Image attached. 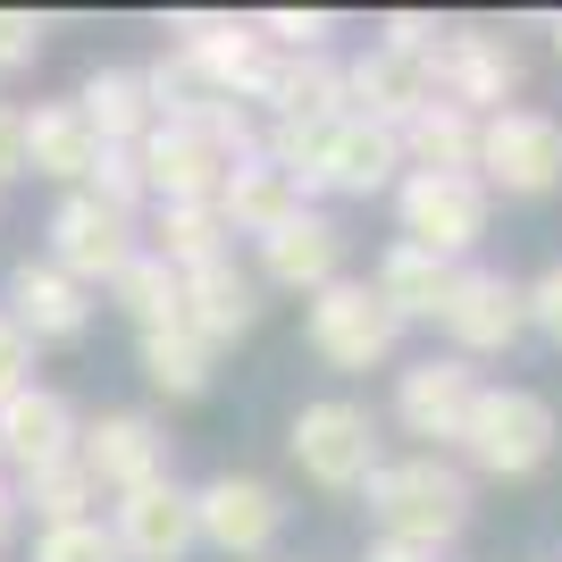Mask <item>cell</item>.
I'll list each match as a JSON object with an SVG mask.
<instances>
[{"label": "cell", "mask_w": 562, "mask_h": 562, "mask_svg": "<svg viewBox=\"0 0 562 562\" xmlns=\"http://www.w3.org/2000/svg\"><path fill=\"white\" fill-rule=\"evenodd\" d=\"M193 538L227 562H260L285 538V495L252 470H218V479L193 487Z\"/></svg>", "instance_id": "8992f818"}, {"label": "cell", "mask_w": 562, "mask_h": 562, "mask_svg": "<svg viewBox=\"0 0 562 562\" xmlns=\"http://www.w3.org/2000/svg\"><path fill=\"white\" fill-rule=\"evenodd\" d=\"M303 336H311V352H319L328 370H345V378L386 370V361H395V345H403L395 311L370 294V278H336V285H319V294L303 303Z\"/></svg>", "instance_id": "5b68a950"}, {"label": "cell", "mask_w": 562, "mask_h": 562, "mask_svg": "<svg viewBox=\"0 0 562 562\" xmlns=\"http://www.w3.org/2000/svg\"><path fill=\"white\" fill-rule=\"evenodd\" d=\"M370 520L378 538L395 546H420V554H437V546H453L470 529V479L446 462V453H412V462H378L370 487Z\"/></svg>", "instance_id": "6da1fadb"}, {"label": "cell", "mask_w": 562, "mask_h": 562, "mask_svg": "<svg viewBox=\"0 0 562 562\" xmlns=\"http://www.w3.org/2000/svg\"><path fill=\"white\" fill-rule=\"evenodd\" d=\"M18 177H25V110L0 101V186H18Z\"/></svg>", "instance_id": "ab89813d"}, {"label": "cell", "mask_w": 562, "mask_h": 562, "mask_svg": "<svg viewBox=\"0 0 562 562\" xmlns=\"http://www.w3.org/2000/svg\"><path fill=\"white\" fill-rule=\"evenodd\" d=\"M177 294H186V278H177L168 260H151V252H135V260H126V269L110 278V303L135 319V336L177 328Z\"/></svg>", "instance_id": "4dcf8cb0"}, {"label": "cell", "mask_w": 562, "mask_h": 562, "mask_svg": "<svg viewBox=\"0 0 562 562\" xmlns=\"http://www.w3.org/2000/svg\"><path fill=\"white\" fill-rule=\"evenodd\" d=\"M43 34H50V25L34 18V9H0V76L34 68V59H43Z\"/></svg>", "instance_id": "8d00e7d4"}, {"label": "cell", "mask_w": 562, "mask_h": 562, "mask_svg": "<svg viewBox=\"0 0 562 562\" xmlns=\"http://www.w3.org/2000/svg\"><path fill=\"white\" fill-rule=\"evenodd\" d=\"M135 252H143V218L110 211L93 193H59V211H50V252H43L59 278H76L93 294V285H110Z\"/></svg>", "instance_id": "ba28073f"}, {"label": "cell", "mask_w": 562, "mask_h": 562, "mask_svg": "<svg viewBox=\"0 0 562 562\" xmlns=\"http://www.w3.org/2000/svg\"><path fill=\"white\" fill-rule=\"evenodd\" d=\"M554 50H562V18H554Z\"/></svg>", "instance_id": "7bdbcfd3"}, {"label": "cell", "mask_w": 562, "mask_h": 562, "mask_svg": "<svg viewBox=\"0 0 562 562\" xmlns=\"http://www.w3.org/2000/svg\"><path fill=\"white\" fill-rule=\"evenodd\" d=\"M177 328H186L193 345H211V352L244 345V336L260 328V278L235 252L211 260V269H193L186 294H177Z\"/></svg>", "instance_id": "2e32d148"}, {"label": "cell", "mask_w": 562, "mask_h": 562, "mask_svg": "<svg viewBox=\"0 0 562 562\" xmlns=\"http://www.w3.org/2000/svg\"><path fill=\"white\" fill-rule=\"evenodd\" d=\"M93 160H101V143H93V126L76 117V101H34L25 110V177H50V186H85L93 177Z\"/></svg>", "instance_id": "603a6c76"}, {"label": "cell", "mask_w": 562, "mask_h": 562, "mask_svg": "<svg viewBox=\"0 0 562 562\" xmlns=\"http://www.w3.org/2000/svg\"><path fill=\"white\" fill-rule=\"evenodd\" d=\"M260 278L285 285V294H319V285L345 278V227H336L328 211H294L285 227L260 235Z\"/></svg>", "instance_id": "e0dca14e"}, {"label": "cell", "mask_w": 562, "mask_h": 562, "mask_svg": "<svg viewBox=\"0 0 562 562\" xmlns=\"http://www.w3.org/2000/svg\"><path fill=\"white\" fill-rule=\"evenodd\" d=\"M76 117L93 126V143H143L160 117H151V93H143V68H93L76 85Z\"/></svg>", "instance_id": "83f0119b"}, {"label": "cell", "mask_w": 562, "mask_h": 562, "mask_svg": "<svg viewBox=\"0 0 562 562\" xmlns=\"http://www.w3.org/2000/svg\"><path fill=\"white\" fill-rule=\"evenodd\" d=\"M370 562H437V554H420V546H395V538H378V546H370Z\"/></svg>", "instance_id": "60d3db41"}, {"label": "cell", "mask_w": 562, "mask_h": 562, "mask_svg": "<svg viewBox=\"0 0 562 562\" xmlns=\"http://www.w3.org/2000/svg\"><path fill=\"white\" fill-rule=\"evenodd\" d=\"M437 328L453 336V361H487V352H513L520 328H529V303H520V278L504 269H453L446 319Z\"/></svg>", "instance_id": "8fae6325"}, {"label": "cell", "mask_w": 562, "mask_h": 562, "mask_svg": "<svg viewBox=\"0 0 562 562\" xmlns=\"http://www.w3.org/2000/svg\"><path fill=\"white\" fill-rule=\"evenodd\" d=\"M76 403L59 386H25V395L0 403V470H50V462H76Z\"/></svg>", "instance_id": "ac0fdd59"}, {"label": "cell", "mask_w": 562, "mask_h": 562, "mask_svg": "<svg viewBox=\"0 0 562 562\" xmlns=\"http://www.w3.org/2000/svg\"><path fill=\"white\" fill-rule=\"evenodd\" d=\"M76 193H93V202H110V211H126V218H143L151 211V193H143V168H135V143H101V160H93V177Z\"/></svg>", "instance_id": "1f68e13d"}, {"label": "cell", "mask_w": 562, "mask_h": 562, "mask_svg": "<svg viewBox=\"0 0 562 562\" xmlns=\"http://www.w3.org/2000/svg\"><path fill=\"white\" fill-rule=\"evenodd\" d=\"M520 303H529V328H538L546 345H562V260H554V269H538V278L520 285Z\"/></svg>", "instance_id": "74e56055"}, {"label": "cell", "mask_w": 562, "mask_h": 562, "mask_svg": "<svg viewBox=\"0 0 562 562\" xmlns=\"http://www.w3.org/2000/svg\"><path fill=\"white\" fill-rule=\"evenodd\" d=\"M0 303H9L0 319H9L34 352H43V345H76V336L93 328V294H85L76 278H59L50 260H18L9 285H0Z\"/></svg>", "instance_id": "9a60e30c"}, {"label": "cell", "mask_w": 562, "mask_h": 562, "mask_svg": "<svg viewBox=\"0 0 562 562\" xmlns=\"http://www.w3.org/2000/svg\"><path fill=\"white\" fill-rule=\"evenodd\" d=\"M135 361H143V386H151V395H168V403H202V395H211V378H218V352L193 345L186 328L135 336Z\"/></svg>", "instance_id": "f1b7e54d"}, {"label": "cell", "mask_w": 562, "mask_h": 562, "mask_svg": "<svg viewBox=\"0 0 562 562\" xmlns=\"http://www.w3.org/2000/svg\"><path fill=\"white\" fill-rule=\"evenodd\" d=\"M186 126H193L202 143H211V151H218L227 168L260 160V126H252V110H244V101H202V110H193Z\"/></svg>", "instance_id": "d6a6232c"}, {"label": "cell", "mask_w": 562, "mask_h": 562, "mask_svg": "<svg viewBox=\"0 0 562 562\" xmlns=\"http://www.w3.org/2000/svg\"><path fill=\"white\" fill-rule=\"evenodd\" d=\"M487 186L479 177H420V168H403L395 177V218H403V244H420V252L453 260L462 269V252L487 235Z\"/></svg>", "instance_id": "52a82bcc"}, {"label": "cell", "mask_w": 562, "mask_h": 562, "mask_svg": "<svg viewBox=\"0 0 562 562\" xmlns=\"http://www.w3.org/2000/svg\"><path fill=\"white\" fill-rule=\"evenodd\" d=\"M76 462H85V479L101 495H126L143 479H168V437L151 412H93L76 428Z\"/></svg>", "instance_id": "5bb4252c"}, {"label": "cell", "mask_w": 562, "mask_h": 562, "mask_svg": "<svg viewBox=\"0 0 562 562\" xmlns=\"http://www.w3.org/2000/svg\"><path fill=\"white\" fill-rule=\"evenodd\" d=\"M25 386H34V345H25V336L0 319V403L25 395Z\"/></svg>", "instance_id": "f35d334b"}, {"label": "cell", "mask_w": 562, "mask_h": 562, "mask_svg": "<svg viewBox=\"0 0 562 562\" xmlns=\"http://www.w3.org/2000/svg\"><path fill=\"white\" fill-rule=\"evenodd\" d=\"M260 34V50H328V34H336V18L328 9H260V18H244Z\"/></svg>", "instance_id": "836d02e7"}, {"label": "cell", "mask_w": 562, "mask_h": 562, "mask_svg": "<svg viewBox=\"0 0 562 562\" xmlns=\"http://www.w3.org/2000/svg\"><path fill=\"white\" fill-rule=\"evenodd\" d=\"M403 177V143L395 126H370V117H328V143H319V193H395Z\"/></svg>", "instance_id": "ffe728a7"}, {"label": "cell", "mask_w": 562, "mask_h": 562, "mask_svg": "<svg viewBox=\"0 0 562 562\" xmlns=\"http://www.w3.org/2000/svg\"><path fill=\"white\" fill-rule=\"evenodd\" d=\"M285 453H294V470H303L311 487L328 495H361L378 479V412L352 395H319L294 412V428H285Z\"/></svg>", "instance_id": "3957f363"}, {"label": "cell", "mask_w": 562, "mask_h": 562, "mask_svg": "<svg viewBox=\"0 0 562 562\" xmlns=\"http://www.w3.org/2000/svg\"><path fill=\"white\" fill-rule=\"evenodd\" d=\"M370 294L395 311V328H412V319H428V328H437V319H446V294H453V260L420 252V244H386Z\"/></svg>", "instance_id": "d4e9b609"}, {"label": "cell", "mask_w": 562, "mask_h": 562, "mask_svg": "<svg viewBox=\"0 0 562 562\" xmlns=\"http://www.w3.org/2000/svg\"><path fill=\"white\" fill-rule=\"evenodd\" d=\"M135 168H143L151 211H168V202H218V186H227V160L193 126H151L135 143Z\"/></svg>", "instance_id": "d6986e66"}, {"label": "cell", "mask_w": 562, "mask_h": 562, "mask_svg": "<svg viewBox=\"0 0 562 562\" xmlns=\"http://www.w3.org/2000/svg\"><path fill=\"white\" fill-rule=\"evenodd\" d=\"M18 538V495H9V479H0V546Z\"/></svg>", "instance_id": "b9f144b4"}, {"label": "cell", "mask_w": 562, "mask_h": 562, "mask_svg": "<svg viewBox=\"0 0 562 562\" xmlns=\"http://www.w3.org/2000/svg\"><path fill=\"white\" fill-rule=\"evenodd\" d=\"M168 34H177L186 68L202 76L218 101H244V110L260 101V85H269V50H260V34H252L244 18H218V9H177V18H168Z\"/></svg>", "instance_id": "30bf717a"}, {"label": "cell", "mask_w": 562, "mask_h": 562, "mask_svg": "<svg viewBox=\"0 0 562 562\" xmlns=\"http://www.w3.org/2000/svg\"><path fill=\"white\" fill-rule=\"evenodd\" d=\"M34 562H117V538L101 520H76V529H43L34 538Z\"/></svg>", "instance_id": "e575fe53"}, {"label": "cell", "mask_w": 562, "mask_h": 562, "mask_svg": "<svg viewBox=\"0 0 562 562\" xmlns=\"http://www.w3.org/2000/svg\"><path fill=\"white\" fill-rule=\"evenodd\" d=\"M428 93V68L420 59H395V50H361V59H345V117H370V126H403V117L420 110Z\"/></svg>", "instance_id": "7402d4cb"}, {"label": "cell", "mask_w": 562, "mask_h": 562, "mask_svg": "<svg viewBox=\"0 0 562 562\" xmlns=\"http://www.w3.org/2000/svg\"><path fill=\"white\" fill-rule=\"evenodd\" d=\"M395 143H403V168H420V177H470L479 117L453 110V101H420V110L395 126Z\"/></svg>", "instance_id": "4316f807"}, {"label": "cell", "mask_w": 562, "mask_h": 562, "mask_svg": "<svg viewBox=\"0 0 562 562\" xmlns=\"http://www.w3.org/2000/svg\"><path fill=\"white\" fill-rule=\"evenodd\" d=\"M470 177L495 193H513V202H538V193L562 186V117L554 110H495L479 117V151H470Z\"/></svg>", "instance_id": "277c9868"}, {"label": "cell", "mask_w": 562, "mask_h": 562, "mask_svg": "<svg viewBox=\"0 0 562 562\" xmlns=\"http://www.w3.org/2000/svg\"><path fill=\"white\" fill-rule=\"evenodd\" d=\"M218 227L227 235H269V227H285V218L294 211H311L303 202V186H294V177H285V168H269V160H244V168H227V186H218Z\"/></svg>", "instance_id": "cb8c5ba5"}, {"label": "cell", "mask_w": 562, "mask_h": 562, "mask_svg": "<svg viewBox=\"0 0 562 562\" xmlns=\"http://www.w3.org/2000/svg\"><path fill=\"white\" fill-rule=\"evenodd\" d=\"M520 50L504 43V34H479V25H446V43H437V59H428V93L453 101V110L470 117H495V110H513L520 93Z\"/></svg>", "instance_id": "9c48e42d"}, {"label": "cell", "mask_w": 562, "mask_h": 562, "mask_svg": "<svg viewBox=\"0 0 562 562\" xmlns=\"http://www.w3.org/2000/svg\"><path fill=\"white\" fill-rule=\"evenodd\" d=\"M260 110L294 117V126H328L345 117V59L336 50H269V85H260Z\"/></svg>", "instance_id": "44dd1931"}, {"label": "cell", "mask_w": 562, "mask_h": 562, "mask_svg": "<svg viewBox=\"0 0 562 562\" xmlns=\"http://www.w3.org/2000/svg\"><path fill=\"white\" fill-rule=\"evenodd\" d=\"M437 43H446V18H420V9H395V18L378 25V50H395V59H437Z\"/></svg>", "instance_id": "d590c367"}, {"label": "cell", "mask_w": 562, "mask_h": 562, "mask_svg": "<svg viewBox=\"0 0 562 562\" xmlns=\"http://www.w3.org/2000/svg\"><path fill=\"white\" fill-rule=\"evenodd\" d=\"M117 538V562H186L193 546V487L177 479H143V487L110 495V520H101Z\"/></svg>", "instance_id": "7c38bea8"}, {"label": "cell", "mask_w": 562, "mask_h": 562, "mask_svg": "<svg viewBox=\"0 0 562 562\" xmlns=\"http://www.w3.org/2000/svg\"><path fill=\"white\" fill-rule=\"evenodd\" d=\"M9 495H18V520H43V529H76V520H101V487L85 479V462H50V470H25V479H9Z\"/></svg>", "instance_id": "f546056e"}, {"label": "cell", "mask_w": 562, "mask_h": 562, "mask_svg": "<svg viewBox=\"0 0 562 562\" xmlns=\"http://www.w3.org/2000/svg\"><path fill=\"white\" fill-rule=\"evenodd\" d=\"M453 446L470 453V470H487V479H538L562 446V420L554 403L538 386H479L470 395V420Z\"/></svg>", "instance_id": "7a4b0ae2"}, {"label": "cell", "mask_w": 562, "mask_h": 562, "mask_svg": "<svg viewBox=\"0 0 562 562\" xmlns=\"http://www.w3.org/2000/svg\"><path fill=\"white\" fill-rule=\"evenodd\" d=\"M479 386H487V378L470 370V361L428 352V361H412V370L395 378V428H403V437H420L428 453H446L453 437H462L470 395H479Z\"/></svg>", "instance_id": "4fadbf2b"}, {"label": "cell", "mask_w": 562, "mask_h": 562, "mask_svg": "<svg viewBox=\"0 0 562 562\" xmlns=\"http://www.w3.org/2000/svg\"><path fill=\"white\" fill-rule=\"evenodd\" d=\"M143 252L168 260L177 278H193V269H211V260L235 252V235L218 227L211 202H168V211H143Z\"/></svg>", "instance_id": "484cf974"}]
</instances>
